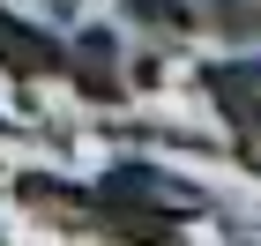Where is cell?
<instances>
[{"label":"cell","instance_id":"3957f363","mask_svg":"<svg viewBox=\"0 0 261 246\" xmlns=\"http://www.w3.org/2000/svg\"><path fill=\"white\" fill-rule=\"evenodd\" d=\"M60 45H67V38H53L45 22H22V15L0 8V75H8V82H45V75H60Z\"/></svg>","mask_w":261,"mask_h":246},{"label":"cell","instance_id":"5b68a950","mask_svg":"<svg viewBox=\"0 0 261 246\" xmlns=\"http://www.w3.org/2000/svg\"><path fill=\"white\" fill-rule=\"evenodd\" d=\"M120 15H135L149 38H164V45H179L187 30H194V8L187 0H120Z\"/></svg>","mask_w":261,"mask_h":246},{"label":"cell","instance_id":"277c9868","mask_svg":"<svg viewBox=\"0 0 261 246\" xmlns=\"http://www.w3.org/2000/svg\"><path fill=\"white\" fill-rule=\"evenodd\" d=\"M187 8H194V22L224 30L231 45H254L261 38V0H187Z\"/></svg>","mask_w":261,"mask_h":246},{"label":"cell","instance_id":"7a4b0ae2","mask_svg":"<svg viewBox=\"0 0 261 246\" xmlns=\"http://www.w3.org/2000/svg\"><path fill=\"white\" fill-rule=\"evenodd\" d=\"M60 75L75 82L90 104H120V97H127V75H120V38H112L105 22H90V30H75V38L60 45Z\"/></svg>","mask_w":261,"mask_h":246},{"label":"cell","instance_id":"6da1fadb","mask_svg":"<svg viewBox=\"0 0 261 246\" xmlns=\"http://www.w3.org/2000/svg\"><path fill=\"white\" fill-rule=\"evenodd\" d=\"M201 90L231 127V149H239L246 172H261V60H209L201 67Z\"/></svg>","mask_w":261,"mask_h":246}]
</instances>
